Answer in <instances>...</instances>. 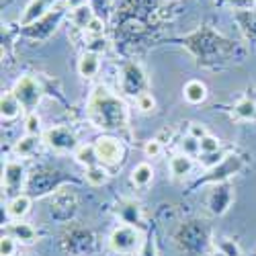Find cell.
<instances>
[{
  "instance_id": "1",
  "label": "cell",
  "mask_w": 256,
  "mask_h": 256,
  "mask_svg": "<svg viewBox=\"0 0 256 256\" xmlns=\"http://www.w3.org/2000/svg\"><path fill=\"white\" fill-rule=\"evenodd\" d=\"M88 119L100 130H121L127 125V106L106 86L98 84L88 98Z\"/></svg>"
},
{
  "instance_id": "2",
  "label": "cell",
  "mask_w": 256,
  "mask_h": 256,
  "mask_svg": "<svg viewBox=\"0 0 256 256\" xmlns=\"http://www.w3.org/2000/svg\"><path fill=\"white\" fill-rule=\"evenodd\" d=\"M12 92H14V96L18 98V102H20V106H23L25 113H35L37 104L41 102V96H44L41 84L37 82V78L29 76V74L20 76V78L14 82Z\"/></svg>"
},
{
  "instance_id": "3",
  "label": "cell",
  "mask_w": 256,
  "mask_h": 256,
  "mask_svg": "<svg viewBox=\"0 0 256 256\" xmlns=\"http://www.w3.org/2000/svg\"><path fill=\"white\" fill-rule=\"evenodd\" d=\"M119 84H121V92L127 96H134V98H138L142 92L148 90V78H146L142 66L136 62H127L121 68Z\"/></svg>"
},
{
  "instance_id": "4",
  "label": "cell",
  "mask_w": 256,
  "mask_h": 256,
  "mask_svg": "<svg viewBox=\"0 0 256 256\" xmlns=\"http://www.w3.org/2000/svg\"><path fill=\"white\" fill-rule=\"evenodd\" d=\"M109 246L113 252H119V254H130V252H136L144 246V240H142V234L140 230H136L134 226H119L111 232L109 236Z\"/></svg>"
},
{
  "instance_id": "5",
  "label": "cell",
  "mask_w": 256,
  "mask_h": 256,
  "mask_svg": "<svg viewBox=\"0 0 256 256\" xmlns=\"http://www.w3.org/2000/svg\"><path fill=\"white\" fill-rule=\"evenodd\" d=\"M44 144L48 148H52L54 152H62V154H68V152H76L78 150V138L76 134L66 125H58L52 127L44 134Z\"/></svg>"
},
{
  "instance_id": "6",
  "label": "cell",
  "mask_w": 256,
  "mask_h": 256,
  "mask_svg": "<svg viewBox=\"0 0 256 256\" xmlns=\"http://www.w3.org/2000/svg\"><path fill=\"white\" fill-rule=\"evenodd\" d=\"M64 14H66V6H56V8L52 6V10L44 18H39L37 23L29 25V27H23V35H27L31 39H48L62 23Z\"/></svg>"
},
{
  "instance_id": "7",
  "label": "cell",
  "mask_w": 256,
  "mask_h": 256,
  "mask_svg": "<svg viewBox=\"0 0 256 256\" xmlns=\"http://www.w3.org/2000/svg\"><path fill=\"white\" fill-rule=\"evenodd\" d=\"M27 184V170L18 160H8L2 170V190L10 197L20 195Z\"/></svg>"
},
{
  "instance_id": "8",
  "label": "cell",
  "mask_w": 256,
  "mask_h": 256,
  "mask_svg": "<svg viewBox=\"0 0 256 256\" xmlns=\"http://www.w3.org/2000/svg\"><path fill=\"white\" fill-rule=\"evenodd\" d=\"M94 148H96V156H98V162L106 164V166H113V164H119L123 160V144L113 138V136H100L94 140Z\"/></svg>"
},
{
  "instance_id": "9",
  "label": "cell",
  "mask_w": 256,
  "mask_h": 256,
  "mask_svg": "<svg viewBox=\"0 0 256 256\" xmlns=\"http://www.w3.org/2000/svg\"><path fill=\"white\" fill-rule=\"evenodd\" d=\"M232 201H234V188L228 182L213 184L211 195H209V209L216 213V216H224V213L230 209Z\"/></svg>"
},
{
  "instance_id": "10",
  "label": "cell",
  "mask_w": 256,
  "mask_h": 256,
  "mask_svg": "<svg viewBox=\"0 0 256 256\" xmlns=\"http://www.w3.org/2000/svg\"><path fill=\"white\" fill-rule=\"evenodd\" d=\"M240 168H242L240 156H228L220 166L207 170V174H205L199 182H205V180H211V182H216V184H218V182H226L232 174H236Z\"/></svg>"
},
{
  "instance_id": "11",
  "label": "cell",
  "mask_w": 256,
  "mask_h": 256,
  "mask_svg": "<svg viewBox=\"0 0 256 256\" xmlns=\"http://www.w3.org/2000/svg\"><path fill=\"white\" fill-rule=\"evenodd\" d=\"M50 4H52V0H29V4L25 6L23 14H20V18H18V25L29 27V25L37 23L39 18H44L52 10Z\"/></svg>"
},
{
  "instance_id": "12",
  "label": "cell",
  "mask_w": 256,
  "mask_h": 256,
  "mask_svg": "<svg viewBox=\"0 0 256 256\" xmlns=\"http://www.w3.org/2000/svg\"><path fill=\"white\" fill-rule=\"evenodd\" d=\"M117 216L119 220L125 224V226H140L142 224V209L136 201L132 199H123L119 205H117Z\"/></svg>"
},
{
  "instance_id": "13",
  "label": "cell",
  "mask_w": 256,
  "mask_h": 256,
  "mask_svg": "<svg viewBox=\"0 0 256 256\" xmlns=\"http://www.w3.org/2000/svg\"><path fill=\"white\" fill-rule=\"evenodd\" d=\"M29 211H31V197L25 195V193L10 197V201L6 203V216L14 222H20Z\"/></svg>"
},
{
  "instance_id": "14",
  "label": "cell",
  "mask_w": 256,
  "mask_h": 256,
  "mask_svg": "<svg viewBox=\"0 0 256 256\" xmlns=\"http://www.w3.org/2000/svg\"><path fill=\"white\" fill-rule=\"evenodd\" d=\"M6 234H8V236H12L16 242L27 244V246L37 242V232H35V228L29 226V224H23V222L10 224V226L6 228Z\"/></svg>"
},
{
  "instance_id": "15",
  "label": "cell",
  "mask_w": 256,
  "mask_h": 256,
  "mask_svg": "<svg viewBox=\"0 0 256 256\" xmlns=\"http://www.w3.org/2000/svg\"><path fill=\"white\" fill-rule=\"evenodd\" d=\"M100 70V56L98 54H92V52H84L78 60V74L82 78H94Z\"/></svg>"
},
{
  "instance_id": "16",
  "label": "cell",
  "mask_w": 256,
  "mask_h": 256,
  "mask_svg": "<svg viewBox=\"0 0 256 256\" xmlns=\"http://www.w3.org/2000/svg\"><path fill=\"white\" fill-rule=\"evenodd\" d=\"M20 111H23V106H20L18 98L14 96L12 90L8 92H2V98H0V115H2L4 121H12L20 115Z\"/></svg>"
},
{
  "instance_id": "17",
  "label": "cell",
  "mask_w": 256,
  "mask_h": 256,
  "mask_svg": "<svg viewBox=\"0 0 256 256\" xmlns=\"http://www.w3.org/2000/svg\"><path fill=\"white\" fill-rule=\"evenodd\" d=\"M182 96L190 104H201L207 98V86L201 80H188L182 86Z\"/></svg>"
},
{
  "instance_id": "18",
  "label": "cell",
  "mask_w": 256,
  "mask_h": 256,
  "mask_svg": "<svg viewBox=\"0 0 256 256\" xmlns=\"http://www.w3.org/2000/svg\"><path fill=\"white\" fill-rule=\"evenodd\" d=\"M193 170V158L186 154H176L170 158V174L174 178H186Z\"/></svg>"
},
{
  "instance_id": "19",
  "label": "cell",
  "mask_w": 256,
  "mask_h": 256,
  "mask_svg": "<svg viewBox=\"0 0 256 256\" xmlns=\"http://www.w3.org/2000/svg\"><path fill=\"white\" fill-rule=\"evenodd\" d=\"M39 148V136H29L25 134L16 144H14V156L16 158H31Z\"/></svg>"
},
{
  "instance_id": "20",
  "label": "cell",
  "mask_w": 256,
  "mask_h": 256,
  "mask_svg": "<svg viewBox=\"0 0 256 256\" xmlns=\"http://www.w3.org/2000/svg\"><path fill=\"white\" fill-rule=\"evenodd\" d=\"M74 160H76L80 166H84V168L96 166V164H98V156H96L94 144H82V146H78V150L74 152Z\"/></svg>"
},
{
  "instance_id": "21",
  "label": "cell",
  "mask_w": 256,
  "mask_h": 256,
  "mask_svg": "<svg viewBox=\"0 0 256 256\" xmlns=\"http://www.w3.org/2000/svg\"><path fill=\"white\" fill-rule=\"evenodd\" d=\"M94 16H96V14H94V10H92L90 4H84V6L76 8V10H72V14H70L72 25H74L76 29H80V31H86V27L90 25V20H92Z\"/></svg>"
},
{
  "instance_id": "22",
  "label": "cell",
  "mask_w": 256,
  "mask_h": 256,
  "mask_svg": "<svg viewBox=\"0 0 256 256\" xmlns=\"http://www.w3.org/2000/svg\"><path fill=\"white\" fill-rule=\"evenodd\" d=\"M154 178V168L148 162H140L138 166H134L132 170V182L136 186H148Z\"/></svg>"
},
{
  "instance_id": "23",
  "label": "cell",
  "mask_w": 256,
  "mask_h": 256,
  "mask_svg": "<svg viewBox=\"0 0 256 256\" xmlns=\"http://www.w3.org/2000/svg\"><path fill=\"white\" fill-rule=\"evenodd\" d=\"M234 115H236L238 119H244V121L254 119L256 117V100H252L250 96L238 100L236 106H234Z\"/></svg>"
},
{
  "instance_id": "24",
  "label": "cell",
  "mask_w": 256,
  "mask_h": 256,
  "mask_svg": "<svg viewBox=\"0 0 256 256\" xmlns=\"http://www.w3.org/2000/svg\"><path fill=\"white\" fill-rule=\"evenodd\" d=\"M84 176H86V180H88L92 186H102L106 180H109V172H106V168H104V166H98V164L86 168Z\"/></svg>"
},
{
  "instance_id": "25",
  "label": "cell",
  "mask_w": 256,
  "mask_h": 256,
  "mask_svg": "<svg viewBox=\"0 0 256 256\" xmlns=\"http://www.w3.org/2000/svg\"><path fill=\"white\" fill-rule=\"evenodd\" d=\"M226 158H228V156H226V152H222V150H218V152H211V154H199V164H201V168L211 170V168L220 166V164H222Z\"/></svg>"
},
{
  "instance_id": "26",
  "label": "cell",
  "mask_w": 256,
  "mask_h": 256,
  "mask_svg": "<svg viewBox=\"0 0 256 256\" xmlns=\"http://www.w3.org/2000/svg\"><path fill=\"white\" fill-rule=\"evenodd\" d=\"M180 154H186V156H199L201 154V146H199V140L186 136L182 142H180Z\"/></svg>"
},
{
  "instance_id": "27",
  "label": "cell",
  "mask_w": 256,
  "mask_h": 256,
  "mask_svg": "<svg viewBox=\"0 0 256 256\" xmlns=\"http://www.w3.org/2000/svg\"><path fill=\"white\" fill-rule=\"evenodd\" d=\"M25 134H29V136L41 134V117L37 115V111L25 115Z\"/></svg>"
},
{
  "instance_id": "28",
  "label": "cell",
  "mask_w": 256,
  "mask_h": 256,
  "mask_svg": "<svg viewBox=\"0 0 256 256\" xmlns=\"http://www.w3.org/2000/svg\"><path fill=\"white\" fill-rule=\"evenodd\" d=\"M136 104H138V109L142 111V113H150V111H154L156 109V98L152 96V92H142L138 98H136Z\"/></svg>"
},
{
  "instance_id": "29",
  "label": "cell",
  "mask_w": 256,
  "mask_h": 256,
  "mask_svg": "<svg viewBox=\"0 0 256 256\" xmlns=\"http://www.w3.org/2000/svg\"><path fill=\"white\" fill-rule=\"evenodd\" d=\"M199 146H201V154H211V152H218V150H222V142L216 138V136H205L201 142H199Z\"/></svg>"
},
{
  "instance_id": "30",
  "label": "cell",
  "mask_w": 256,
  "mask_h": 256,
  "mask_svg": "<svg viewBox=\"0 0 256 256\" xmlns=\"http://www.w3.org/2000/svg\"><path fill=\"white\" fill-rule=\"evenodd\" d=\"M218 250H222L226 256H242L240 246L234 242V240H230V238H222V240L218 242Z\"/></svg>"
},
{
  "instance_id": "31",
  "label": "cell",
  "mask_w": 256,
  "mask_h": 256,
  "mask_svg": "<svg viewBox=\"0 0 256 256\" xmlns=\"http://www.w3.org/2000/svg\"><path fill=\"white\" fill-rule=\"evenodd\" d=\"M106 48H109V41H106L102 35L98 37H88V46H86V52H92V54H102L106 52Z\"/></svg>"
},
{
  "instance_id": "32",
  "label": "cell",
  "mask_w": 256,
  "mask_h": 256,
  "mask_svg": "<svg viewBox=\"0 0 256 256\" xmlns=\"http://www.w3.org/2000/svg\"><path fill=\"white\" fill-rule=\"evenodd\" d=\"M0 254L2 256H14L16 254V240L8 234H4L2 240H0Z\"/></svg>"
},
{
  "instance_id": "33",
  "label": "cell",
  "mask_w": 256,
  "mask_h": 256,
  "mask_svg": "<svg viewBox=\"0 0 256 256\" xmlns=\"http://www.w3.org/2000/svg\"><path fill=\"white\" fill-rule=\"evenodd\" d=\"M144 154H146L148 158H158V156L162 154V142H160L158 138H154V140H150V142H146V146H144Z\"/></svg>"
},
{
  "instance_id": "34",
  "label": "cell",
  "mask_w": 256,
  "mask_h": 256,
  "mask_svg": "<svg viewBox=\"0 0 256 256\" xmlns=\"http://www.w3.org/2000/svg\"><path fill=\"white\" fill-rule=\"evenodd\" d=\"M84 33H86L88 37H98V35H102V33H104V20H102L100 16H94Z\"/></svg>"
},
{
  "instance_id": "35",
  "label": "cell",
  "mask_w": 256,
  "mask_h": 256,
  "mask_svg": "<svg viewBox=\"0 0 256 256\" xmlns=\"http://www.w3.org/2000/svg\"><path fill=\"white\" fill-rule=\"evenodd\" d=\"M188 136L201 142L205 136H209V132H207V127L201 125V123H190V125H188Z\"/></svg>"
},
{
  "instance_id": "36",
  "label": "cell",
  "mask_w": 256,
  "mask_h": 256,
  "mask_svg": "<svg viewBox=\"0 0 256 256\" xmlns=\"http://www.w3.org/2000/svg\"><path fill=\"white\" fill-rule=\"evenodd\" d=\"M140 256H156V248H154V242L152 240H144V246H142Z\"/></svg>"
},
{
  "instance_id": "37",
  "label": "cell",
  "mask_w": 256,
  "mask_h": 256,
  "mask_svg": "<svg viewBox=\"0 0 256 256\" xmlns=\"http://www.w3.org/2000/svg\"><path fill=\"white\" fill-rule=\"evenodd\" d=\"M84 4H86V0H64V6L70 8V10H76V8L84 6Z\"/></svg>"
},
{
  "instance_id": "38",
  "label": "cell",
  "mask_w": 256,
  "mask_h": 256,
  "mask_svg": "<svg viewBox=\"0 0 256 256\" xmlns=\"http://www.w3.org/2000/svg\"><path fill=\"white\" fill-rule=\"evenodd\" d=\"M209 256H226V254H224V252H222V250H213V252H211V254H209Z\"/></svg>"
},
{
  "instance_id": "39",
  "label": "cell",
  "mask_w": 256,
  "mask_h": 256,
  "mask_svg": "<svg viewBox=\"0 0 256 256\" xmlns=\"http://www.w3.org/2000/svg\"><path fill=\"white\" fill-rule=\"evenodd\" d=\"M18 256H37V254H33V252H20Z\"/></svg>"
}]
</instances>
